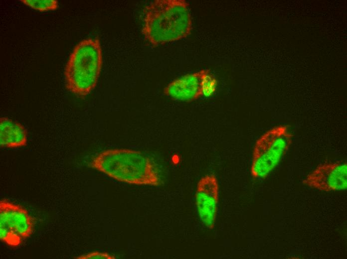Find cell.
Masks as SVG:
<instances>
[{
    "label": "cell",
    "instance_id": "6da1fadb",
    "mask_svg": "<svg viewBox=\"0 0 347 259\" xmlns=\"http://www.w3.org/2000/svg\"><path fill=\"white\" fill-rule=\"evenodd\" d=\"M142 33L154 46L179 40L192 29L188 3L184 0H156L144 9Z\"/></svg>",
    "mask_w": 347,
    "mask_h": 259
},
{
    "label": "cell",
    "instance_id": "7a4b0ae2",
    "mask_svg": "<svg viewBox=\"0 0 347 259\" xmlns=\"http://www.w3.org/2000/svg\"><path fill=\"white\" fill-rule=\"evenodd\" d=\"M90 166L119 182L137 185L160 184L154 164L140 151L125 148L105 150L93 158Z\"/></svg>",
    "mask_w": 347,
    "mask_h": 259
},
{
    "label": "cell",
    "instance_id": "3957f363",
    "mask_svg": "<svg viewBox=\"0 0 347 259\" xmlns=\"http://www.w3.org/2000/svg\"><path fill=\"white\" fill-rule=\"evenodd\" d=\"M102 65L100 40L89 38L73 48L65 67V88L78 96L88 95L96 87Z\"/></svg>",
    "mask_w": 347,
    "mask_h": 259
},
{
    "label": "cell",
    "instance_id": "277c9868",
    "mask_svg": "<svg viewBox=\"0 0 347 259\" xmlns=\"http://www.w3.org/2000/svg\"><path fill=\"white\" fill-rule=\"evenodd\" d=\"M293 135L285 125L275 127L256 141L252 155L251 174L254 178H264L277 166L288 151Z\"/></svg>",
    "mask_w": 347,
    "mask_h": 259
},
{
    "label": "cell",
    "instance_id": "5b68a950",
    "mask_svg": "<svg viewBox=\"0 0 347 259\" xmlns=\"http://www.w3.org/2000/svg\"><path fill=\"white\" fill-rule=\"evenodd\" d=\"M302 182L308 187L325 192L345 190L347 188V162L321 163Z\"/></svg>",
    "mask_w": 347,
    "mask_h": 259
},
{
    "label": "cell",
    "instance_id": "8992f818",
    "mask_svg": "<svg viewBox=\"0 0 347 259\" xmlns=\"http://www.w3.org/2000/svg\"><path fill=\"white\" fill-rule=\"evenodd\" d=\"M219 188L214 175H207L198 181L195 192V204L199 219L205 227L212 229L217 213Z\"/></svg>",
    "mask_w": 347,
    "mask_h": 259
},
{
    "label": "cell",
    "instance_id": "52a82bcc",
    "mask_svg": "<svg viewBox=\"0 0 347 259\" xmlns=\"http://www.w3.org/2000/svg\"><path fill=\"white\" fill-rule=\"evenodd\" d=\"M34 223L26 209L5 199L0 201V227L25 239L32 234Z\"/></svg>",
    "mask_w": 347,
    "mask_h": 259
},
{
    "label": "cell",
    "instance_id": "ba28073f",
    "mask_svg": "<svg viewBox=\"0 0 347 259\" xmlns=\"http://www.w3.org/2000/svg\"><path fill=\"white\" fill-rule=\"evenodd\" d=\"M202 73L203 69L172 81L164 88V94L173 99L184 102H191L199 98L202 96Z\"/></svg>",
    "mask_w": 347,
    "mask_h": 259
},
{
    "label": "cell",
    "instance_id": "9c48e42d",
    "mask_svg": "<svg viewBox=\"0 0 347 259\" xmlns=\"http://www.w3.org/2000/svg\"><path fill=\"white\" fill-rule=\"evenodd\" d=\"M27 131L19 123L7 117L0 119V145L2 147L14 148L27 144Z\"/></svg>",
    "mask_w": 347,
    "mask_h": 259
},
{
    "label": "cell",
    "instance_id": "30bf717a",
    "mask_svg": "<svg viewBox=\"0 0 347 259\" xmlns=\"http://www.w3.org/2000/svg\"><path fill=\"white\" fill-rule=\"evenodd\" d=\"M19 1L40 12L55 10L59 7L57 0H20Z\"/></svg>",
    "mask_w": 347,
    "mask_h": 259
},
{
    "label": "cell",
    "instance_id": "8fae6325",
    "mask_svg": "<svg viewBox=\"0 0 347 259\" xmlns=\"http://www.w3.org/2000/svg\"><path fill=\"white\" fill-rule=\"evenodd\" d=\"M217 80L209 70L203 69L201 78V91L202 96L208 97L215 92Z\"/></svg>",
    "mask_w": 347,
    "mask_h": 259
},
{
    "label": "cell",
    "instance_id": "7c38bea8",
    "mask_svg": "<svg viewBox=\"0 0 347 259\" xmlns=\"http://www.w3.org/2000/svg\"><path fill=\"white\" fill-rule=\"evenodd\" d=\"M77 259H114L116 258L106 252H93L75 258Z\"/></svg>",
    "mask_w": 347,
    "mask_h": 259
}]
</instances>
